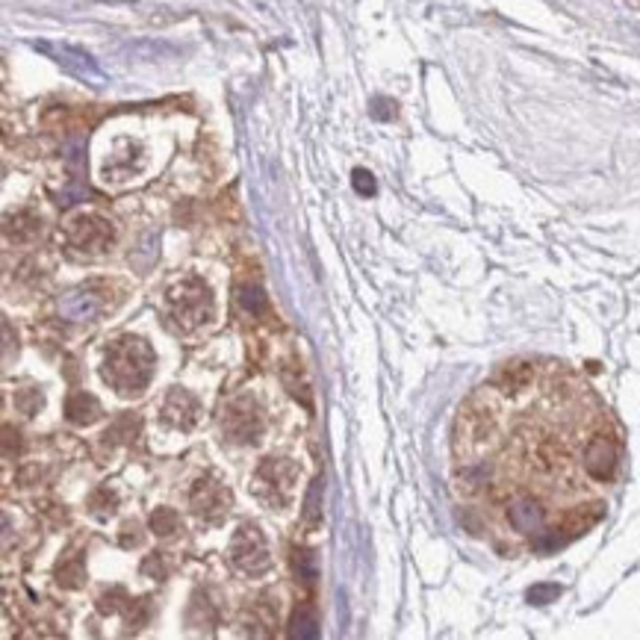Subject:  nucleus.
Returning a JSON list of instances; mask_svg holds the SVG:
<instances>
[{"label": "nucleus", "mask_w": 640, "mask_h": 640, "mask_svg": "<svg viewBox=\"0 0 640 640\" xmlns=\"http://www.w3.org/2000/svg\"><path fill=\"white\" fill-rule=\"evenodd\" d=\"M157 357L142 337H119L106 348L104 381L113 384L119 395H139L154 378Z\"/></svg>", "instance_id": "1"}, {"label": "nucleus", "mask_w": 640, "mask_h": 640, "mask_svg": "<svg viewBox=\"0 0 640 640\" xmlns=\"http://www.w3.org/2000/svg\"><path fill=\"white\" fill-rule=\"evenodd\" d=\"M168 313L183 331L201 328L204 322H210L215 313V304L207 284H201L198 277H189V281L177 284L175 290L168 293Z\"/></svg>", "instance_id": "2"}, {"label": "nucleus", "mask_w": 640, "mask_h": 640, "mask_svg": "<svg viewBox=\"0 0 640 640\" xmlns=\"http://www.w3.org/2000/svg\"><path fill=\"white\" fill-rule=\"evenodd\" d=\"M299 479V466L286 457H269L254 472V496L269 508H284L293 499V487Z\"/></svg>", "instance_id": "3"}, {"label": "nucleus", "mask_w": 640, "mask_h": 640, "mask_svg": "<svg viewBox=\"0 0 640 640\" xmlns=\"http://www.w3.org/2000/svg\"><path fill=\"white\" fill-rule=\"evenodd\" d=\"M35 51H42L44 57H51L57 66L66 71V74L83 80V83L92 86H104L106 77L101 66L92 59V53H86L83 48H74V44H62V42H35Z\"/></svg>", "instance_id": "4"}, {"label": "nucleus", "mask_w": 640, "mask_h": 640, "mask_svg": "<svg viewBox=\"0 0 640 640\" xmlns=\"http://www.w3.org/2000/svg\"><path fill=\"white\" fill-rule=\"evenodd\" d=\"M230 561L239 566L246 575H263L272 566L269 546L257 526H239V531L230 540Z\"/></svg>", "instance_id": "5"}, {"label": "nucleus", "mask_w": 640, "mask_h": 640, "mask_svg": "<svg viewBox=\"0 0 640 640\" xmlns=\"http://www.w3.org/2000/svg\"><path fill=\"white\" fill-rule=\"evenodd\" d=\"M66 237L77 251H86V254H104V251L113 246L115 230H113L110 222L101 219V215H77V219L68 222Z\"/></svg>", "instance_id": "6"}, {"label": "nucleus", "mask_w": 640, "mask_h": 640, "mask_svg": "<svg viewBox=\"0 0 640 640\" xmlns=\"http://www.w3.org/2000/svg\"><path fill=\"white\" fill-rule=\"evenodd\" d=\"M224 434L233 443H257L263 434V413L251 399H237L228 404L224 413Z\"/></svg>", "instance_id": "7"}, {"label": "nucleus", "mask_w": 640, "mask_h": 640, "mask_svg": "<svg viewBox=\"0 0 640 640\" xmlns=\"http://www.w3.org/2000/svg\"><path fill=\"white\" fill-rule=\"evenodd\" d=\"M189 502H192V511L198 513V517H204V519H222L224 513H228L230 508V493L224 490V487L210 479V475H204V479H198L195 487H192V493H189Z\"/></svg>", "instance_id": "8"}, {"label": "nucleus", "mask_w": 640, "mask_h": 640, "mask_svg": "<svg viewBox=\"0 0 640 640\" xmlns=\"http://www.w3.org/2000/svg\"><path fill=\"white\" fill-rule=\"evenodd\" d=\"M162 419L180 431H189L198 422V402L192 393L186 390H171L166 404H162Z\"/></svg>", "instance_id": "9"}, {"label": "nucleus", "mask_w": 640, "mask_h": 640, "mask_svg": "<svg viewBox=\"0 0 640 640\" xmlns=\"http://www.w3.org/2000/svg\"><path fill=\"white\" fill-rule=\"evenodd\" d=\"M101 308L104 304L92 290H74L59 299V313L68 322H92L98 313H101Z\"/></svg>", "instance_id": "10"}, {"label": "nucleus", "mask_w": 640, "mask_h": 640, "mask_svg": "<svg viewBox=\"0 0 640 640\" xmlns=\"http://www.w3.org/2000/svg\"><path fill=\"white\" fill-rule=\"evenodd\" d=\"M4 233H6V239L9 242H33L35 237L42 233V222L35 219L33 213H15V215H9L6 224H4Z\"/></svg>", "instance_id": "11"}, {"label": "nucleus", "mask_w": 640, "mask_h": 640, "mask_svg": "<svg viewBox=\"0 0 640 640\" xmlns=\"http://www.w3.org/2000/svg\"><path fill=\"white\" fill-rule=\"evenodd\" d=\"M66 413H68V419L74 422V425H92V422L101 417V404H98L95 395L74 393V395H68Z\"/></svg>", "instance_id": "12"}, {"label": "nucleus", "mask_w": 640, "mask_h": 640, "mask_svg": "<svg viewBox=\"0 0 640 640\" xmlns=\"http://www.w3.org/2000/svg\"><path fill=\"white\" fill-rule=\"evenodd\" d=\"M322 490H324V484H322V479H316L310 484L308 496H304L301 517H304V526H308V528H319L322 526Z\"/></svg>", "instance_id": "13"}, {"label": "nucleus", "mask_w": 640, "mask_h": 640, "mask_svg": "<svg viewBox=\"0 0 640 640\" xmlns=\"http://www.w3.org/2000/svg\"><path fill=\"white\" fill-rule=\"evenodd\" d=\"M290 637H299V640H313L319 637V623H316V614L301 605L299 611L293 614V623H290Z\"/></svg>", "instance_id": "14"}, {"label": "nucleus", "mask_w": 640, "mask_h": 640, "mask_svg": "<svg viewBox=\"0 0 640 640\" xmlns=\"http://www.w3.org/2000/svg\"><path fill=\"white\" fill-rule=\"evenodd\" d=\"M151 531L157 537H171L175 531H180V517L171 508H157L151 513Z\"/></svg>", "instance_id": "15"}, {"label": "nucleus", "mask_w": 640, "mask_h": 640, "mask_svg": "<svg viewBox=\"0 0 640 640\" xmlns=\"http://www.w3.org/2000/svg\"><path fill=\"white\" fill-rule=\"evenodd\" d=\"M115 504H119V499H115V493L110 487H98L92 493V499H89V508H92L95 517H113Z\"/></svg>", "instance_id": "16"}, {"label": "nucleus", "mask_w": 640, "mask_h": 640, "mask_svg": "<svg viewBox=\"0 0 640 640\" xmlns=\"http://www.w3.org/2000/svg\"><path fill=\"white\" fill-rule=\"evenodd\" d=\"M59 584L62 588H80V584H83V566H80V561H68V564H62L59 566Z\"/></svg>", "instance_id": "17"}, {"label": "nucleus", "mask_w": 640, "mask_h": 640, "mask_svg": "<svg viewBox=\"0 0 640 640\" xmlns=\"http://www.w3.org/2000/svg\"><path fill=\"white\" fill-rule=\"evenodd\" d=\"M558 597H561V588H558V584H535V588L528 590L531 605H549V602H555Z\"/></svg>", "instance_id": "18"}, {"label": "nucleus", "mask_w": 640, "mask_h": 640, "mask_svg": "<svg viewBox=\"0 0 640 640\" xmlns=\"http://www.w3.org/2000/svg\"><path fill=\"white\" fill-rule=\"evenodd\" d=\"M293 566H295V575H299L301 581L310 584L313 579H316V564H313V555H310V552H295Z\"/></svg>", "instance_id": "19"}, {"label": "nucleus", "mask_w": 640, "mask_h": 640, "mask_svg": "<svg viewBox=\"0 0 640 640\" xmlns=\"http://www.w3.org/2000/svg\"><path fill=\"white\" fill-rule=\"evenodd\" d=\"M15 408L27 413V417H33L35 410L42 408V393L39 390H21V393H15Z\"/></svg>", "instance_id": "20"}, {"label": "nucleus", "mask_w": 640, "mask_h": 640, "mask_svg": "<svg viewBox=\"0 0 640 640\" xmlns=\"http://www.w3.org/2000/svg\"><path fill=\"white\" fill-rule=\"evenodd\" d=\"M351 186H355L357 195H375V177L369 175L366 168H355V175H351Z\"/></svg>", "instance_id": "21"}, {"label": "nucleus", "mask_w": 640, "mask_h": 640, "mask_svg": "<svg viewBox=\"0 0 640 640\" xmlns=\"http://www.w3.org/2000/svg\"><path fill=\"white\" fill-rule=\"evenodd\" d=\"M239 293H242L239 299H242V304H246L248 310H263L266 308V299H263V293H260L257 286H254V290H251V286H242Z\"/></svg>", "instance_id": "22"}, {"label": "nucleus", "mask_w": 640, "mask_h": 640, "mask_svg": "<svg viewBox=\"0 0 640 640\" xmlns=\"http://www.w3.org/2000/svg\"><path fill=\"white\" fill-rule=\"evenodd\" d=\"M130 531H137V522H128L124 526V535H121V546H139L142 543V535H130Z\"/></svg>", "instance_id": "23"}]
</instances>
